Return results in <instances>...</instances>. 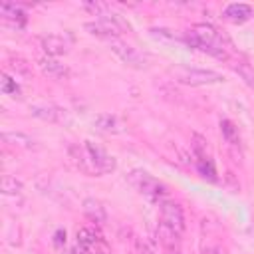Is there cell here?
Returning a JSON list of instances; mask_svg holds the SVG:
<instances>
[{
	"label": "cell",
	"mask_w": 254,
	"mask_h": 254,
	"mask_svg": "<svg viewBox=\"0 0 254 254\" xmlns=\"http://www.w3.org/2000/svg\"><path fill=\"white\" fill-rule=\"evenodd\" d=\"M185 42H187L189 48L204 52V54H208L216 60H228V52L224 48L222 36L210 24H204V22L194 24L189 32H185Z\"/></svg>",
	"instance_id": "obj_1"
},
{
	"label": "cell",
	"mask_w": 254,
	"mask_h": 254,
	"mask_svg": "<svg viewBox=\"0 0 254 254\" xmlns=\"http://www.w3.org/2000/svg\"><path fill=\"white\" fill-rule=\"evenodd\" d=\"M169 75L183 83V85H190V87H200V85H214V83H222L224 75L214 71V69H198V67H187V65H173L169 67Z\"/></svg>",
	"instance_id": "obj_2"
},
{
	"label": "cell",
	"mask_w": 254,
	"mask_h": 254,
	"mask_svg": "<svg viewBox=\"0 0 254 254\" xmlns=\"http://www.w3.org/2000/svg\"><path fill=\"white\" fill-rule=\"evenodd\" d=\"M127 179H129V183H131L143 196H147L151 202H159V204H161L163 200H167V194H169L167 185L161 183L159 179L151 177L147 171L135 169V171H131V173L127 175Z\"/></svg>",
	"instance_id": "obj_3"
},
{
	"label": "cell",
	"mask_w": 254,
	"mask_h": 254,
	"mask_svg": "<svg viewBox=\"0 0 254 254\" xmlns=\"http://www.w3.org/2000/svg\"><path fill=\"white\" fill-rule=\"evenodd\" d=\"M83 28L95 36V38H101V40H113V38H119V34L129 28V24L119 16V14H107V16H101L93 22H85Z\"/></svg>",
	"instance_id": "obj_4"
},
{
	"label": "cell",
	"mask_w": 254,
	"mask_h": 254,
	"mask_svg": "<svg viewBox=\"0 0 254 254\" xmlns=\"http://www.w3.org/2000/svg\"><path fill=\"white\" fill-rule=\"evenodd\" d=\"M159 220L165 228L173 230L175 234H183L185 232V212H183V206L175 200H163L159 204Z\"/></svg>",
	"instance_id": "obj_5"
},
{
	"label": "cell",
	"mask_w": 254,
	"mask_h": 254,
	"mask_svg": "<svg viewBox=\"0 0 254 254\" xmlns=\"http://www.w3.org/2000/svg\"><path fill=\"white\" fill-rule=\"evenodd\" d=\"M109 48H111V52L123 62V64H127V65H131V67H137V69H141V67H145L147 64V60H145V56L141 54V52H137L131 44H127V42H123V40H119V38H113V40H109Z\"/></svg>",
	"instance_id": "obj_6"
},
{
	"label": "cell",
	"mask_w": 254,
	"mask_h": 254,
	"mask_svg": "<svg viewBox=\"0 0 254 254\" xmlns=\"http://www.w3.org/2000/svg\"><path fill=\"white\" fill-rule=\"evenodd\" d=\"M85 149H87V153L91 157V163L95 165V169H97L99 175H105V173H113L115 171V167H117L115 157H111L101 145H97V143H93V141L87 139L85 141Z\"/></svg>",
	"instance_id": "obj_7"
},
{
	"label": "cell",
	"mask_w": 254,
	"mask_h": 254,
	"mask_svg": "<svg viewBox=\"0 0 254 254\" xmlns=\"http://www.w3.org/2000/svg\"><path fill=\"white\" fill-rule=\"evenodd\" d=\"M30 111L34 117L48 121V123H69L65 109L52 105V103H34V105H30Z\"/></svg>",
	"instance_id": "obj_8"
},
{
	"label": "cell",
	"mask_w": 254,
	"mask_h": 254,
	"mask_svg": "<svg viewBox=\"0 0 254 254\" xmlns=\"http://www.w3.org/2000/svg\"><path fill=\"white\" fill-rule=\"evenodd\" d=\"M222 18L226 22H232V24H244L252 18V6L248 4H242V2H234V4H228L224 10H222Z\"/></svg>",
	"instance_id": "obj_9"
},
{
	"label": "cell",
	"mask_w": 254,
	"mask_h": 254,
	"mask_svg": "<svg viewBox=\"0 0 254 254\" xmlns=\"http://www.w3.org/2000/svg\"><path fill=\"white\" fill-rule=\"evenodd\" d=\"M38 67H40V71H42L44 75L54 77V79H64V77L69 73V69H67L65 64H62V62H58L56 58H50V56L40 58V60H38Z\"/></svg>",
	"instance_id": "obj_10"
},
{
	"label": "cell",
	"mask_w": 254,
	"mask_h": 254,
	"mask_svg": "<svg viewBox=\"0 0 254 254\" xmlns=\"http://www.w3.org/2000/svg\"><path fill=\"white\" fill-rule=\"evenodd\" d=\"M69 155H71L73 163L77 165V169H79L81 173H85V175H89V177H97V175H99L97 169H95V165L91 163V157H89V153H87L85 147L81 149L79 145H71V147H69Z\"/></svg>",
	"instance_id": "obj_11"
},
{
	"label": "cell",
	"mask_w": 254,
	"mask_h": 254,
	"mask_svg": "<svg viewBox=\"0 0 254 254\" xmlns=\"http://www.w3.org/2000/svg\"><path fill=\"white\" fill-rule=\"evenodd\" d=\"M42 50L46 52V56L50 58H58V56H64L69 52V44L65 38L62 36H56V34H50V36H44L42 40Z\"/></svg>",
	"instance_id": "obj_12"
},
{
	"label": "cell",
	"mask_w": 254,
	"mask_h": 254,
	"mask_svg": "<svg viewBox=\"0 0 254 254\" xmlns=\"http://www.w3.org/2000/svg\"><path fill=\"white\" fill-rule=\"evenodd\" d=\"M0 14H2V18H4L8 24H12V26H16V28H24V26H26L28 16H26V12H24L18 4H8V2H4V4L0 6Z\"/></svg>",
	"instance_id": "obj_13"
},
{
	"label": "cell",
	"mask_w": 254,
	"mask_h": 254,
	"mask_svg": "<svg viewBox=\"0 0 254 254\" xmlns=\"http://www.w3.org/2000/svg\"><path fill=\"white\" fill-rule=\"evenodd\" d=\"M157 236L165 248L167 254H181V236L175 234L173 230L165 228L163 224H159V230H157Z\"/></svg>",
	"instance_id": "obj_14"
},
{
	"label": "cell",
	"mask_w": 254,
	"mask_h": 254,
	"mask_svg": "<svg viewBox=\"0 0 254 254\" xmlns=\"http://www.w3.org/2000/svg\"><path fill=\"white\" fill-rule=\"evenodd\" d=\"M83 214L91 220V222H97V224H103L107 220V212H105V206L97 200V198H85L83 204Z\"/></svg>",
	"instance_id": "obj_15"
},
{
	"label": "cell",
	"mask_w": 254,
	"mask_h": 254,
	"mask_svg": "<svg viewBox=\"0 0 254 254\" xmlns=\"http://www.w3.org/2000/svg\"><path fill=\"white\" fill-rule=\"evenodd\" d=\"M2 139H4V143H10V145L22 147V149H38V145L32 137L18 133V131H6V133H2Z\"/></svg>",
	"instance_id": "obj_16"
},
{
	"label": "cell",
	"mask_w": 254,
	"mask_h": 254,
	"mask_svg": "<svg viewBox=\"0 0 254 254\" xmlns=\"http://www.w3.org/2000/svg\"><path fill=\"white\" fill-rule=\"evenodd\" d=\"M93 123H95V127H97L99 131H105V133H119V131H121L119 119H117L115 115H111V113H101V115H97Z\"/></svg>",
	"instance_id": "obj_17"
},
{
	"label": "cell",
	"mask_w": 254,
	"mask_h": 254,
	"mask_svg": "<svg viewBox=\"0 0 254 254\" xmlns=\"http://www.w3.org/2000/svg\"><path fill=\"white\" fill-rule=\"evenodd\" d=\"M190 147H192V155L194 159H208V147H206V139L198 133H192L190 137Z\"/></svg>",
	"instance_id": "obj_18"
},
{
	"label": "cell",
	"mask_w": 254,
	"mask_h": 254,
	"mask_svg": "<svg viewBox=\"0 0 254 254\" xmlns=\"http://www.w3.org/2000/svg\"><path fill=\"white\" fill-rule=\"evenodd\" d=\"M0 89L4 95H12V97H22V89L18 85V81L14 77H10L8 73H2V79H0Z\"/></svg>",
	"instance_id": "obj_19"
},
{
	"label": "cell",
	"mask_w": 254,
	"mask_h": 254,
	"mask_svg": "<svg viewBox=\"0 0 254 254\" xmlns=\"http://www.w3.org/2000/svg\"><path fill=\"white\" fill-rule=\"evenodd\" d=\"M75 238H77V244H79V246H81L85 252H87V250H89V248H91V246H93V244L99 240V236H97V234H95L91 228H85V226L77 230Z\"/></svg>",
	"instance_id": "obj_20"
},
{
	"label": "cell",
	"mask_w": 254,
	"mask_h": 254,
	"mask_svg": "<svg viewBox=\"0 0 254 254\" xmlns=\"http://www.w3.org/2000/svg\"><path fill=\"white\" fill-rule=\"evenodd\" d=\"M0 187H2V192H4V194H20V192H22V189H24L22 181H18L16 177H10V175L2 177Z\"/></svg>",
	"instance_id": "obj_21"
},
{
	"label": "cell",
	"mask_w": 254,
	"mask_h": 254,
	"mask_svg": "<svg viewBox=\"0 0 254 254\" xmlns=\"http://www.w3.org/2000/svg\"><path fill=\"white\" fill-rule=\"evenodd\" d=\"M220 133L228 143H232V145L238 143V129L230 119H220Z\"/></svg>",
	"instance_id": "obj_22"
},
{
	"label": "cell",
	"mask_w": 254,
	"mask_h": 254,
	"mask_svg": "<svg viewBox=\"0 0 254 254\" xmlns=\"http://www.w3.org/2000/svg\"><path fill=\"white\" fill-rule=\"evenodd\" d=\"M196 171H198L204 179L216 181V169H214V163H212L210 157H208V159H196Z\"/></svg>",
	"instance_id": "obj_23"
},
{
	"label": "cell",
	"mask_w": 254,
	"mask_h": 254,
	"mask_svg": "<svg viewBox=\"0 0 254 254\" xmlns=\"http://www.w3.org/2000/svg\"><path fill=\"white\" fill-rule=\"evenodd\" d=\"M83 8H85L87 12H91L93 16H99V18L109 14V12H107L109 6H107V4H101V2H83Z\"/></svg>",
	"instance_id": "obj_24"
},
{
	"label": "cell",
	"mask_w": 254,
	"mask_h": 254,
	"mask_svg": "<svg viewBox=\"0 0 254 254\" xmlns=\"http://www.w3.org/2000/svg\"><path fill=\"white\" fill-rule=\"evenodd\" d=\"M133 254H155V250L149 246L147 240L137 236V238H133Z\"/></svg>",
	"instance_id": "obj_25"
},
{
	"label": "cell",
	"mask_w": 254,
	"mask_h": 254,
	"mask_svg": "<svg viewBox=\"0 0 254 254\" xmlns=\"http://www.w3.org/2000/svg\"><path fill=\"white\" fill-rule=\"evenodd\" d=\"M52 242H54V248H56V250H64V246H65V242H67V232H65L64 228H58V230L54 232Z\"/></svg>",
	"instance_id": "obj_26"
},
{
	"label": "cell",
	"mask_w": 254,
	"mask_h": 254,
	"mask_svg": "<svg viewBox=\"0 0 254 254\" xmlns=\"http://www.w3.org/2000/svg\"><path fill=\"white\" fill-rule=\"evenodd\" d=\"M64 254H85V250H83V248H81V246H79V244L75 242L73 246L65 248V250H64Z\"/></svg>",
	"instance_id": "obj_27"
},
{
	"label": "cell",
	"mask_w": 254,
	"mask_h": 254,
	"mask_svg": "<svg viewBox=\"0 0 254 254\" xmlns=\"http://www.w3.org/2000/svg\"><path fill=\"white\" fill-rule=\"evenodd\" d=\"M202 254H220V252H218V248L210 246V248H204V250H202Z\"/></svg>",
	"instance_id": "obj_28"
}]
</instances>
